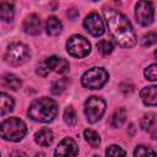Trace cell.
Wrapping results in <instances>:
<instances>
[{
    "label": "cell",
    "mask_w": 157,
    "mask_h": 157,
    "mask_svg": "<svg viewBox=\"0 0 157 157\" xmlns=\"http://www.w3.org/2000/svg\"><path fill=\"white\" fill-rule=\"evenodd\" d=\"M103 15L105 17V22L108 25L110 34L119 45L131 48L136 44L135 32L126 16L114 9H104Z\"/></svg>",
    "instance_id": "obj_1"
},
{
    "label": "cell",
    "mask_w": 157,
    "mask_h": 157,
    "mask_svg": "<svg viewBox=\"0 0 157 157\" xmlns=\"http://www.w3.org/2000/svg\"><path fill=\"white\" fill-rule=\"evenodd\" d=\"M58 114V105L55 101L48 97H42L33 101L28 108V117L36 121L49 123Z\"/></svg>",
    "instance_id": "obj_2"
},
{
    "label": "cell",
    "mask_w": 157,
    "mask_h": 157,
    "mask_svg": "<svg viewBox=\"0 0 157 157\" xmlns=\"http://www.w3.org/2000/svg\"><path fill=\"white\" fill-rule=\"evenodd\" d=\"M27 132L26 124L18 118H10L1 123V136L4 140L20 141Z\"/></svg>",
    "instance_id": "obj_3"
},
{
    "label": "cell",
    "mask_w": 157,
    "mask_h": 157,
    "mask_svg": "<svg viewBox=\"0 0 157 157\" xmlns=\"http://www.w3.org/2000/svg\"><path fill=\"white\" fill-rule=\"evenodd\" d=\"M108 77L109 75L103 67H92L82 75L81 82L90 90H98L108 81Z\"/></svg>",
    "instance_id": "obj_4"
},
{
    "label": "cell",
    "mask_w": 157,
    "mask_h": 157,
    "mask_svg": "<svg viewBox=\"0 0 157 157\" xmlns=\"http://www.w3.org/2000/svg\"><path fill=\"white\" fill-rule=\"evenodd\" d=\"M29 56H31L29 49L25 44L18 43V42L11 43L7 47V50L5 53V60L13 66L26 63L29 59Z\"/></svg>",
    "instance_id": "obj_5"
},
{
    "label": "cell",
    "mask_w": 157,
    "mask_h": 157,
    "mask_svg": "<svg viewBox=\"0 0 157 157\" xmlns=\"http://www.w3.org/2000/svg\"><path fill=\"white\" fill-rule=\"evenodd\" d=\"M66 50L75 58H83L91 52V44L83 36L74 34L66 42Z\"/></svg>",
    "instance_id": "obj_6"
},
{
    "label": "cell",
    "mask_w": 157,
    "mask_h": 157,
    "mask_svg": "<svg viewBox=\"0 0 157 157\" xmlns=\"http://www.w3.org/2000/svg\"><path fill=\"white\" fill-rule=\"evenodd\" d=\"M105 112V102L96 96L90 97L85 103V115L88 123L98 121Z\"/></svg>",
    "instance_id": "obj_7"
},
{
    "label": "cell",
    "mask_w": 157,
    "mask_h": 157,
    "mask_svg": "<svg viewBox=\"0 0 157 157\" xmlns=\"http://www.w3.org/2000/svg\"><path fill=\"white\" fill-rule=\"evenodd\" d=\"M153 5L150 1H139L135 6L136 21L142 26H148L153 21Z\"/></svg>",
    "instance_id": "obj_8"
},
{
    "label": "cell",
    "mask_w": 157,
    "mask_h": 157,
    "mask_svg": "<svg viewBox=\"0 0 157 157\" xmlns=\"http://www.w3.org/2000/svg\"><path fill=\"white\" fill-rule=\"evenodd\" d=\"M83 26L87 32L94 37H99L104 33V25L97 12H91L83 21Z\"/></svg>",
    "instance_id": "obj_9"
},
{
    "label": "cell",
    "mask_w": 157,
    "mask_h": 157,
    "mask_svg": "<svg viewBox=\"0 0 157 157\" xmlns=\"http://www.w3.org/2000/svg\"><path fill=\"white\" fill-rule=\"evenodd\" d=\"M77 152V144L72 139L65 137L59 142L58 147L55 148V157H76Z\"/></svg>",
    "instance_id": "obj_10"
},
{
    "label": "cell",
    "mask_w": 157,
    "mask_h": 157,
    "mask_svg": "<svg viewBox=\"0 0 157 157\" xmlns=\"http://www.w3.org/2000/svg\"><path fill=\"white\" fill-rule=\"evenodd\" d=\"M22 28L27 34H31V36L39 34L40 33V28H42V23H40L39 16H37L36 13H32V15L27 16L26 20L23 21Z\"/></svg>",
    "instance_id": "obj_11"
},
{
    "label": "cell",
    "mask_w": 157,
    "mask_h": 157,
    "mask_svg": "<svg viewBox=\"0 0 157 157\" xmlns=\"http://www.w3.org/2000/svg\"><path fill=\"white\" fill-rule=\"evenodd\" d=\"M45 64L48 65L49 70H53L58 74H65L69 71V61L63 59V58H59V56H50L45 60Z\"/></svg>",
    "instance_id": "obj_12"
},
{
    "label": "cell",
    "mask_w": 157,
    "mask_h": 157,
    "mask_svg": "<svg viewBox=\"0 0 157 157\" xmlns=\"http://www.w3.org/2000/svg\"><path fill=\"white\" fill-rule=\"evenodd\" d=\"M142 102L147 105H157V86H147L140 91Z\"/></svg>",
    "instance_id": "obj_13"
},
{
    "label": "cell",
    "mask_w": 157,
    "mask_h": 157,
    "mask_svg": "<svg viewBox=\"0 0 157 157\" xmlns=\"http://www.w3.org/2000/svg\"><path fill=\"white\" fill-rule=\"evenodd\" d=\"M53 140H54V135L53 131L49 129H42L34 135V141L39 146H49L53 142Z\"/></svg>",
    "instance_id": "obj_14"
},
{
    "label": "cell",
    "mask_w": 157,
    "mask_h": 157,
    "mask_svg": "<svg viewBox=\"0 0 157 157\" xmlns=\"http://www.w3.org/2000/svg\"><path fill=\"white\" fill-rule=\"evenodd\" d=\"M13 104H15V102L11 96L6 94L5 92L0 93V114H1V117L10 113L13 109Z\"/></svg>",
    "instance_id": "obj_15"
},
{
    "label": "cell",
    "mask_w": 157,
    "mask_h": 157,
    "mask_svg": "<svg viewBox=\"0 0 157 157\" xmlns=\"http://www.w3.org/2000/svg\"><path fill=\"white\" fill-rule=\"evenodd\" d=\"M45 29H47V33L49 36H56L61 32L63 29V25L61 22L59 21V18H56L55 16H50L48 20H47V23H45Z\"/></svg>",
    "instance_id": "obj_16"
},
{
    "label": "cell",
    "mask_w": 157,
    "mask_h": 157,
    "mask_svg": "<svg viewBox=\"0 0 157 157\" xmlns=\"http://www.w3.org/2000/svg\"><path fill=\"white\" fill-rule=\"evenodd\" d=\"M2 85L5 86V87H7V88H10V90H13V91H16V90H18L21 86H22V81H21V78L20 77H17L16 75H13V74H5L4 76H2Z\"/></svg>",
    "instance_id": "obj_17"
},
{
    "label": "cell",
    "mask_w": 157,
    "mask_h": 157,
    "mask_svg": "<svg viewBox=\"0 0 157 157\" xmlns=\"http://www.w3.org/2000/svg\"><path fill=\"white\" fill-rule=\"evenodd\" d=\"M13 6L10 2H1L0 4V17L2 21H11L13 18Z\"/></svg>",
    "instance_id": "obj_18"
},
{
    "label": "cell",
    "mask_w": 157,
    "mask_h": 157,
    "mask_svg": "<svg viewBox=\"0 0 157 157\" xmlns=\"http://www.w3.org/2000/svg\"><path fill=\"white\" fill-rule=\"evenodd\" d=\"M125 118H126V112L124 108H118L113 115H112V120L110 124L113 128H120L124 123H125Z\"/></svg>",
    "instance_id": "obj_19"
},
{
    "label": "cell",
    "mask_w": 157,
    "mask_h": 157,
    "mask_svg": "<svg viewBox=\"0 0 157 157\" xmlns=\"http://www.w3.org/2000/svg\"><path fill=\"white\" fill-rule=\"evenodd\" d=\"M83 136H85V140L92 146V147H98V145L101 144V137L98 135V132H96L94 130L92 129H86L83 131Z\"/></svg>",
    "instance_id": "obj_20"
},
{
    "label": "cell",
    "mask_w": 157,
    "mask_h": 157,
    "mask_svg": "<svg viewBox=\"0 0 157 157\" xmlns=\"http://www.w3.org/2000/svg\"><path fill=\"white\" fill-rule=\"evenodd\" d=\"M67 83H69V80H67L66 77L59 78V80H56V81H54V82L52 83V86H50V92H52L53 94L58 96V94H60V93H63V92L65 91Z\"/></svg>",
    "instance_id": "obj_21"
},
{
    "label": "cell",
    "mask_w": 157,
    "mask_h": 157,
    "mask_svg": "<svg viewBox=\"0 0 157 157\" xmlns=\"http://www.w3.org/2000/svg\"><path fill=\"white\" fill-rule=\"evenodd\" d=\"M134 157H156V152L148 146L139 145L134 151Z\"/></svg>",
    "instance_id": "obj_22"
},
{
    "label": "cell",
    "mask_w": 157,
    "mask_h": 157,
    "mask_svg": "<svg viewBox=\"0 0 157 157\" xmlns=\"http://www.w3.org/2000/svg\"><path fill=\"white\" fill-rule=\"evenodd\" d=\"M97 49L102 55H108L113 52L114 49V44L109 40V39H102L97 43Z\"/></svg>",
    "instance_id": "obj_23"
},
{
    "label": "cell",
    "mask_w": 157,
    "mask_h": 157,
    "mask_svg": "<svg viewBox=\"0 0 157 157\" xmlns=\"http://www.w3.org/2000/svg\"><path fill=\"white\" fill-rule=\"evenodd\" d=\"M105 156L107 157H125L126 152L124 148H121L118 145H110L105 150Z\"/></svg>",
    "instance_id": "obj_24"
},
{
    "label": "cell",
    "mask_w": 157,
    "mask_h": 157,
    "mask_svg": "<svg viewBox=\"0 0 157 157\" xmlns=\"http://www.w3.org/2000/svg\"><path fill=\"white\" fill-rule=\"evenodd\" d=\"M64 121L69 125V126H74L77 121V115H76V112L74 110L72 107H67L65 110H64Z\"/></svg>",
    "instance_id": "obj_25"
},
{
    "label": "cell",
    "mask_w": 157,
    "mask_h": 157,
    "mask_svg": "<svg viewBox=\"0 0 157 157\" xmlns=\"http://www.w3.org/2000/svg\"><path fill=\"white\" fill-rule=\"evenodd\" d=\"M156 121V115L153 113H147L145 114L141 120H140V126L144 129V130H150L152 128V125L155 124Z\"/></svg>",
    "instance_id": "obj_26"
},
{
    "label": "cell",
    "mask_w": 157,
    "mask_h": 157,
    "mask_svg": "<svg viewBox=\"0 0 157 157\" xmlns=\"http://www.w3.org/2000/svg\"><path fill=\"white\" fill-rule=\"evenodd\" d=\"M155 43H157V33L148 32V33L144 34L141 38V45L142 47H151Z\"/></svg>",
    "instance_id": "obj_27"
},
{
    "label": "cell",
    "mask_w": 157,
    "mask_h": 157,
    "mask_svg": "<svg viewBox=\"0 0 157 157\" xmlns=\"http://www.w3.org/2000/svg\"><path fill=\"white\" fill-rule=\"evenodd\" d=\"M145 77L150 81H157V64H151L145 69Z\"/></svg>",
    "instance_id": "obj_28"
},
{
    "label": "cell",
    "mask_w": 157,
    "mask_h": 157,
    "mask_svg": "<svg viewBox=\"0 0 157 157\" xmlns=\"http://www.w3.org/2000/svg\"><path fill=\"white\" fill-rule=\"evenodd\" d=\"M36 72H37V75H39V76H42V77H45V76L49 74V67H48V65L45 64V61L40 63V64L37 66Z\"/></svg>",
    "instance_id": "obj_29"
},
{
    "label": "cell",
    "mask_w": 157,
    "mask_h": 157,
    "mask_svg": "<svg viewBox=\"0 0 157 157\" xmlns=\"http://www.w3.org/2000/svg\"><path fill=\"white\" fill-rule=\"evenodd\" d=\"M120 91L124 93V94H129L134 91V86L131 83H128V82H124L120 85Z\"/></svg>",
    "instance_id": "obj_30"
},
{
    "label": "cell",
    "mask_w": 157,
    "mask_h": 157,
    "mask_svg": "<svg viewBox=\"0 0 157 157\" xmlns=\"http://www.w3.org/2000/svg\"><path fill=\"white\" fill-rule=\"evenodd\" d=\"M10 157H27V156L22 151H13V152L10 153Z\"/></svg>",
    "instance_id": "obj_31"
},
{
    "label": "cell",
    "mask_w": 157,
    "mask_h": 157,
    "mask_svg": "<svg viewBox=\"0 0 157 157\" xmlns=\"http://www.w3.org/2000/svg\"><path fill=\"white\" fill-rule=\"evenodd\" d=\"M67 15L74 20L76 16H78V11H77L76 9H71V10H69V11H67Z\"/></svg>",
    "instance_id": "obj_32"
},
{
    "label": "cell",
    "mask_w": 157,
    "mask_h": 157,
    "mask_svg": "<svg viewBox=\"0 0 157 157\" xmlns=\"http://www.w3.org/2000/svg\"><path fill=\"white\" fill-rule=\"evenodd\" d=\"M151 136H152V139H155V140H157V130H156V131H153Z\"/></svg>",
    "instance_id": "obj_33"
},
{
    "label": "cell",
    "mask_w": 157,
    "mask_h": 157,
    "mask_svg": "<svg viewBox=\"0 0 157 157\" xmlns=\"http://www.w3.org/2000/svg\"><path fill=\"white\" fill-rule=\"evenodd\" d=\"M155 56H156V59H157V49H156V52H155Z\"/></svg>",
    "instance_id": "obj_34"
},
{
    "label": "cell",
    "mask_w": 157,
    "mask_h": 157,
    "mask_svg": "<svg viewBox=\"0 0 157 157\" xmlns=\"http://www.w3.org/2000/svg\"><path fill=\"white\" fill-rule=\"evenodd\" d=\"M93 157H99V156H93Z\"/></svg>",
    "instance_id": "obj_35"
}]
</instances>
